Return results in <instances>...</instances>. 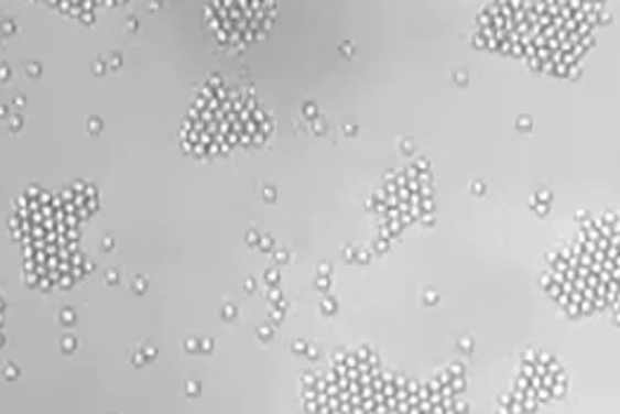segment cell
<instances>
[{
	"mask_svg": "<svg viewBox=\"0 0 620 414\" xmlns=\"http://www.w3.org/2000/svg\"><path fill=\"white\" fill-rule=\"evenodd\" d=\"M270 133V119L251 90L232 86L204 88L183 123V142L199 156L228 154L259 145Z\"/></svg>",
	"mask_w": 620,
	"mask_h": 414,
	"instance_id": "1",
	"label": "cell"
}]
</instances>
